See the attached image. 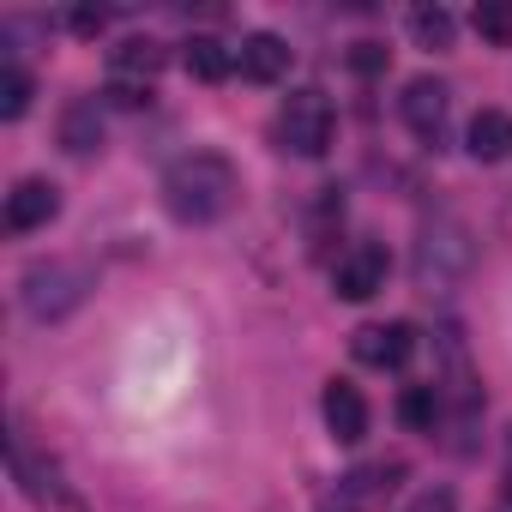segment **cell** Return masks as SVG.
Here are the masks:
<instances>
[{
	"label": "cell",
	"mask_w": 512,
	"mask_h": 512,
	"mask_svg": "<svg viewBox=\"0 0 512 512\" xmlns=\"http://www.w3.org/2000/svg\"><path fill=\"white\" fill-rule=\"evenodd\" d=\"M163 211L175 223H217L241 199V169L223 151H187L163 169Z\"/></svg>",
	"instance_id": "1"
},
{
	"label": "cell",
	"mask_w": 512,
	"mask_h": 512,
	"mask_svg": "<svg viewBox=\"0 0 512 512\" xmlns=\"http://www.w3.org/2000/svg\"><path fill=\"white\" fill-rule=\"evenodd\" d=\"M470 266H476L470 229H464L458 217H428L422 235H416V260H410L416 290H422V296H452V290L470 278Z\"/></svg>",
	"instance_id": "2"
},
{
	"label": "cell",
	"mask_w": 512,
	"mask_h": 512,
	"mask_svg": "<svg viewBox=\"0 0 512 512\" xmlns=\"http://www.w3.org/2000/svg\"><path fill=\"white\" fill-rule=\"evenodd\" d=\"M97 290V272H91V260H37L25 278H19V302H25V314L31 320H67L85 296Z\"/></svg>",
	"instance_id": "3"
},
{
	"label": "cell",
	"mask_w": 512,
	"mask_h": 512,
	"mask_svg": "<svg viewBox=\"0 0 512 512\" xmlns=\"http://www.w3.org/2000/svg\"><path fill=\"white\" fill-rule=\"evenodd\" d=\"M272 133H278V145H284L290 157H308V163L326 157V151H332V133H338L332 97L314 91V85H308V91H290L284 109H278V127H272Z\"/></svg>",
	"instance_id": "4"
},
{
	"label": "cell",
	"mask_w": 512,
	"mask_h": 512,
	"mask_svg": "<svg viewBox=\"0 0 512 512\" xmlns=\"http://www.w3.org/2000/svg\"><path fill=\"white\" fill-rule=\"evenodd\" d=\"M404 476H410L404 458H368V464H356V470H344V476L332 482L326 512H380V506L398 494Z\"/></svg>",
	"instance_id": "5"
},
{
	"label": "cell",
	"mask_w": 512,
	"mask_h": 512,
	"mask_svg": "<svg viewBox=\"0 0 512 512\" xmlns=\"http://www.w3.org/2000/svg\"><path fill=\"white\" fill-rule=\"evenodd\" d=\"M350 356L362 362V368H404L410 356H416V326H404V320H368V326H356L350 332Z\"/></svg>",
	"instance_id": "6"
},
{
	"label": "cell",
	"mask_w": 512,
	"mask_h": 512,
	"mask_svg": "<svg viewBox=\"0 0 512 512\" xmlns=\"http://www.w3.org/2000/svg\"><path fill=\"white\" fill-rule=\"evenodd\" d=\"M386 272H392L386 247H380V241H356L344 260L332 266V290H338L344 302H368V296L386 290Z\"/></svg>",
	"instance_id": "7"
},
{
	"label": "cell",
	"mask_w": 512,
	"mask_h": 512,
	"mask_svg": "<svg viewBox=\"0 0 512 512\" xmlns=\"http://www.w3.org/2000/svg\"><path fill=\"white\" fill-rule=\"evenodd\" d=\"M446 109H452V91H446L434 73L410 79V85H404V97H398L404 127H410L416 139H428V145H440V133H446Z\"/></svg>",
	"instance_id": "8"
},
{
	"label": "cell",
	"mask_w": 512,
	"mask_h": 512,
	"mask_svg": "<svg viewBox=\"0 0 512 512\" xmlns=\"http://www.w3.org/2000/svg\"><path fill=\"white\" fill-rule=\"evenodd\" d=\"M61 217V187L43 181V175H25L13 193H7V229L13 235H31V229H49Z\"/></svg>",
	"instance_id": "9"
},
{
	"label": "cell",
	"mask_w": 512,
	"mask_h": 512,
	"mask_svg": "<svg viewBox=\"0 0 512 512\" xmlns=\"http://www.w3.org/2000/svg\"><path fill=\"white\" fill-rule=\"evenodd\" d=\"M320 416H326V434H332L338 446L368 440V398H362V386H350V380H326V392H320Z\"/></svg>",
	"instance_id": "10"
},
{
	"label": "cell",
	"mask_w": 512,
	"mask_h": 512,
	"mask_svg": "<svg viewBox=\"0 0 512 512\" xmlns=\"http://www.w3.org/2000/svg\"><path fill=\"white\" fill-rule=\"evenodd\" d=\"M235 73H241L247 85H278V79L290 73V43L272 37V31L241 37V49H235Z\"/></svg>",
	"instance_id": "11"
},
{
	"label": "cell",
	"mask_w": 512,
	"mask_h": 512,
	"mask_svg": "<svg viewBox=\"0 0 512 512\" xmlns=\"http://www.w3.org/2000/svg\"><path fill=\"white\" fill-rule=\"evenodd\" d=\"M464 145H470L476 163H506V157H512V115H506V109H476Z\"/></svg>",
	"instance_id": "12"
},
{
	"label": "cell",
	"mask_w": 512,
	"mask_h": 512,
	"mask_svg": "<svg viewBox=\"0 0 512 512\" xmlns=\"http://www.w3.org/2000/svg\"><path fill=\"white\" fill-rule=\"evenodd\" d=\"M61 145H67L73 157H91V151L103 145V109H97L91 97L67 103V115H61Z\"/></svg>",
	"instance_id": "13"
},
{
	"label": "cell",
	"mask_w": 512,
	"mask_h": 512,
	"mask_svg": "<svg viewBox=\"0 0 512 512\" xmlns=\"http://www.w3.org/2000/svg\"><path fill=\"white\" fill-rule=\"evenodd\" d=\"M181 67H187L199 85H223V79L235 73V49H223L217 37H193V43L181 49Z\"/></svg>",
	"instance_id": "14"
},
{
	"label": "cell",
	"mask_w": 512,
	"mask_h": 512,
	"mask_svg": "<svg viewBox=\"0 0 512 512\" xmlns=\"http://www.w3.org/2000/svg\"><path fill=\"white\" fill-rule=\"evenodd\" d=\"M440 410H446V398H440V386H434V380H428V386H404V392H398V422H404V428H416V434H434Z\"/></svg>",
	"instance_id": "15"
},
{
	"label": "cell",
	"mask_w": 512,
	"mask_h": 512,
	"mask_svg": "<svg viewBox=\"0 0 512 512\" xmlns=\"http://www.w3.org/2000/svg\"><path fill=\"white\" fill-rule=\"evenodd\" d=\"M163 61H169V55H163V43H151V37H127V43L109 55V67H115L121 79H151Z\"/></svg>",
	"instance_id": "16"
},
{
	"label": "cell",
	"mask_w": 512,
	"mask_h": 512,
	"mask_svg": "<svg viewBox=\"0 0 512 512\" xmlns=\"http://www.w3.org/2000/svg\"><path fill=\"white\" fill-rule=\"evenodd\" d=\"M31 97H37L31 73H25L19 61H7V67H0V121H19V115L31 109Z\"/></svg>",
	"instance_id": "17"
},
{
	"label": "cell",
	"mask_w": 512,
	"mask_h": 512,
	"mask_svg": "<svg viewBox=\"0 0 512 512\" xmlns=\"http://www.w3.org/2000/svg\"><path fill=\"white\" fill-rule=\"evenodd\" d=\"M452 13L446 7H410V37L422 43V49H452Z\"/></svg>",
	"instance_id": "18"
},
{
	"label": "cell",
	"mask_w": 512,
	"mask_h": 512,
	"mask_svg": "<svg viewBox=\"0 0 512 512\" xmlns=\"http://www.w3.org/2000/svg\"><path fill=\"white\" fill-rule=\"evenodd\" d=\"M470 25H476V37H488V43L512 49V7H494V0H482Z\"/></svg>",
	"instance_id": "19"
},
{
	"label": "cell",
	"mask_w": 512,
	"mask_h": 512,
	"mask_svg": "<svg viewBox=\"0 0 512 512\" xmlns=\"http://www.w3.org/2000/svg\"><path fill=\"white\" fill-rule=\"evenodd\" d=\"M103 103H109V109H151V79H121V73H115V79L103 85Z\"/></svg>",
	"instance_id": "20"
},
{
	"label": "cell",
	"mask_w": 512,
	"mask_h": 512,
	"mask_svg": "<svg viewBox=\"0 0 512 512\" xmlns=\"http://www.w3.org/2000/svg\"><path fill=\"white\" fill-rule=\"evenodd\" d=\"M67 31L73 37H103L109 31V7H73L67 13Z\"/></svg>",
	"instance_id": "21"
},
{
	"label": "cell",
	"mask_w": 512,
	"mask_h": 512,
	"mask_svg": "<svg viewBox=\"0 0 512 512\" xmlns=\"http://www.w3.org/2000/svg\"><path fill=\"white\" fill-rule=\"evenodd\" d=\"M386 61H392V49H386V43H356V49H350V67H356L362 79L386 73Z\"/></svg>",
	"instance_id": "22"
},
{
	"label": "cell",
	"mask_w": 512,
	"mask_h": 512,
	"mask_svg": "<svg viewBox=\"0 0 512 512\" xmlns=\"http://www.w3.org/2000/svg\"><path fill=\"white\" fill-rule=\"evenodd\" d=\"M404 512H458V494H452V488H422Z\"/></svg>",
	"instance_id": "23"
}]
</instances>
